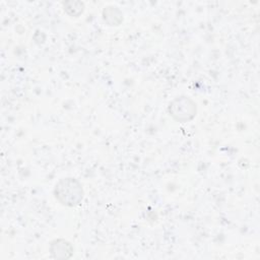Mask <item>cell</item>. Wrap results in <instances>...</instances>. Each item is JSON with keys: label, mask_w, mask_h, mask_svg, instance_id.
<instances>
[{"label": "cell", "mask_w": 260, "mask_h": 260, "mask_svg": "<svg viewBox=\"0 0 260 260\" xmlns=\"http://www.w3.org/2000/svg\"><path fill=\"white\" fill-rule=\"evenodd\" d=\"M54 195L62 205L73 207L82 201L83 188L76 179L71 177L63 178L56 183Z\"/></svg>", "instance_id": "obj_1"}, {"label": "cell", "mask_w": 260, "mask_h": 260, "mask_svg": "<svg viewBox=\"0 0 260 260\" xmlns=\"http://www.w3.org/2000/svg\"><path fill=\"white\" fill-rule=\"evenodd\" d=\"M170 116L180 123H187L193 120L197 113V107L193 100L186 95L175 98L169 105Z\"/></svg>", "instance_id": "obj_2"}, {"label": "cell", "mask_w": 260, "mask_h": 260, "mask_svg": "<svg viewBox=\"0 0 260 260\" xmlns=\"http://www.w3.org/2000/svg\"><path fill=\"white\" fill-rule=\"evenodd\" d=\"M50 252L55 258H68L72 255L73 249L65 240H56L51 243Z\"/></svg>", "instance_id": "obj_3"}]
</instances>
